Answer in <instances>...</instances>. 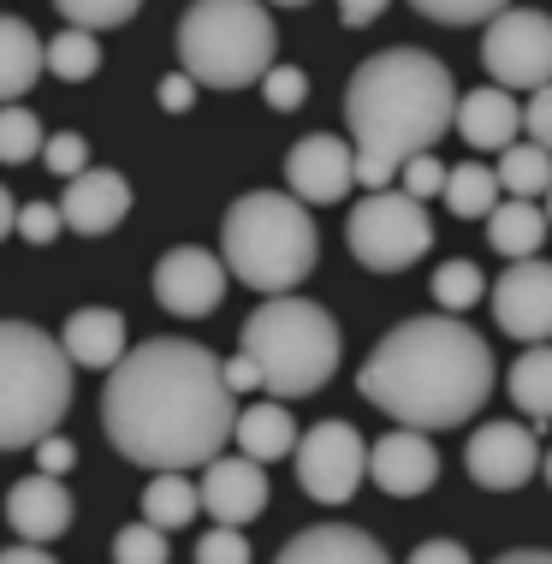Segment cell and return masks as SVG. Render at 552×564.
Instances as JSON below:
<instances>
[{
  "label": "cell",
  "instance_id": "cell-1",
  "mask_svg": "<svg viewBox=\"0 0 552 564\" xmlns=\"http://www.w3.org/2000/svg\"><path fill=\"white\" fill-rule=\"evenodd\" d=\"M232 392L220 357L191 339H149L113 362L101 387V429L119 457L143 469H203L232 440Z\"/></svg>",
  "mask_w": 552,
  "mask_h": 564
},
{
  "label": "cell",
  "instance_id": "cell-2",
  "mask_svg": "<svg viewBox=\"0 0 552 564\" xmlns=\"http://www.w3.org/2000/svg\"><path fill=\"white\" fill-rule=\"evenodd\" d=\"M357 392L398 429H457L494 399V350L457 315H416L368 350Z\"/></svg>",
  "mask_w": 552,
  "mask_h": 564
},
{
  "label": "cell",
  "instance_id": "cell-3",
  "mask_svg": "<svg viewBox=\"0 0 552 564\" xmlns=\"http://www.w3.org/2000/svg\"><path fill=\"white\" fill-rule=\"evenodd\" d=\"M457 113V84L434 54L422 48H387L362 59L345 89V119H350V178L362 191H387L398 166L410 155H427L452 131Z\"/></svg>",
  "mask_w": 552,
  "mask_h": 564
},
{
  "label": "cell",
  "instance_id": "cell-4",
  "mask_svg": "<svg viewBox=\"0 0 552 564\" xmlns=\"http://www.w3.org/2000/svg\"><path fill=\"white\" fill-rule=\"evenodd\" d=\"M315 220L291 191H243L220 220V262L238 285L280 297L310 280L315 268Z\"/></svg>",
  "mask_w": 552,
  "mask_h": 564
},
{
  "label": "cell",
  "instance_id": "cell-5",
  "mask_svg": "<svg viewBox=\"0 0 552 564\" xmlns=\"http://www.w3.org/2000/svg\"><path fill=\"white\" fill-rule=\"evenodd\" d=\"M238 350L256 362L262 387L280 404L285 399H310V392H321L333 380V369H339V322H333L321 303L280 292L243 322Z\"/></svg>",
  "mask_w": 552,
  "mask_h": 564
},
{
  "label": "cell",
  "instance_id": "cell-6",
  "mask_svg": "<svg viewBox=\"0 0 552 564\" xmlns=\"http://www.w3.org/2000/svg\"><path fill=\"white\" fill-rule=\"evenodd\" d=\"M72 404V362L54 333L0 322V452L36 446Z\"/></svg>",
  "mask_w": 552,
  "mask_h": 564
},
{
  "label": "cell",
  "instance_id": "cell-7",
  "mask_svg": "<svg viewBox=\"0 0 552 564\" xmlns=\"http://www.w3.org/2000/svg\"><path fill=\"white\" fill-rule=\"evenodd\" d=\"M273 19L262 0H191L178 19V59L184 78L208 89H243L273 66Z\"/></svg>",
  "mask_w": 552,
  "mask_h": 564
},
{
  "label": "cell",
  "instance_id": "cell-8",
  "mask_svg": "<svg viewBox=\"0 0 552 564\" xmlns=\"http://www.w3.org/2000/svg\"><path fill=\"white\" fill-rule=\"evenodd\" d=\"M345 243L362 268L404 273L410 262H422V250L434 243V220H427V208L404 191H368L362 203L350 208Z\"/></svg>",
  "mask_w": 552,
  "mask_h": 564
},
{
  "label": "cell",
  "instance_id": "cell-9",
  "mask_svg": "<svg viewBox=\"0 0 552 564\" xmlns=\"http://www.w3.org/2000/svg\"><path fill=\"white\" fill-rule=\"evenodd\" d=\"M481 59L494 72L499 89H541L552 84V19L534 7H505L487 19V42H481Z\"/></svg>",
  "mask_w": 552,
  "mask_h": 564
},
{
  "label": "cell",
  "instance_id": "cell-10",
  "mask_svg": "<svg viewBox=\"0 0 552 564\" xmlns=\"http://www.w3.org/2000/svg\"><path fill=\"white\" fill-rule=\"evenodd\" d=\"M291 457H297V487L315 506H345V499H357V487L368 476V446L350 422H315V429L291 446Z\"/></svg>",
  "mask_w": 552,
  "mask_h": 564
},
{
  "label": "cell",
  "instance_id": "cell-11",
  "mask_svg": "<svg viewBox=\"0 0 552 564\" xmlns=\"http://www.w3.org/2000/svg\"><path fill=\"white\" fill-rule=\"evenodd\" d=\"M494 322L523 345H552V262L523 256L494 280Z\"/></svg>",
  "mask_w": 552,
  "mask_h": 564
},
{
  "label": "cell",
  "instance_id": "cell-12",
  "mask_svg": "<svg viewBox=\"0 0 552 564\" xmlns=\"http://www.w3.org/2000/svg\"><path fill=\"white\" fill-rule=\"evenodd\" d=\"M226 262L208 250H196V243H184V250H166L155 262V297L161 310L184 315V322H196V315H214L226 297Z\"/></svg>",
  "mask_w": 552,
  "mask_h": 564
},
{
  "label": "cell",
  "instance_id": "cell-13",
  "mask_svg": "<svg viewBox=\"0 0 552 564\" xmlns=\"http://www.w3.org/2000/svg\"><path fill=\"white\" fill-rule=\"evenodd\" d=\"M464 469L475 476V487L487 494H517L534 469H541V446H534V429H517V422H487V429L469 434Z\"/></svg>",
  "mask_w": 552,
  "mask_h": 564
},
{
  "label": "cell",
  "instance_id": "cell-14",
  "mask_svg": "<svg viewBox=\"0 0 552 564\" xmlns=\"http://www.w3.org/2000/svg\"><path fill=\"white\" fill-rule=\"evenodd\" d=\"M368 476H375L380 494L416 499L440 476V452H434V440L416 434V429H392V434H380L375 446H368Z\"/></svg>",
  "mask_w": 552,
  "mask_h": 564
},
{
  "label": "cell",
  "instance_id": "cell-15",
  "mask_svg": "<svg viewBox=\"0 0 552 564\" xmlns=\"http://www.w3.org/2000/svg\"><path fill=\"white\" fill-rule=\"evenodd\" d=\"M54 208H59V226H72L84 238H101L131 215V185L113 166H84L78 178H66V196Z\"/></svg>",
  "mask_w": 552,
  "mask_h": 564
},
{
  "label": "cell",
  "instance_id": "cell-16",
  "mask_svg": "<svg viewBox=\"0 0 552 564\" xmlns=\"http://www.w3.org/2000/svg\"><path fill=\"white\" fill-rule=\"evenodd\" d=\"M208 476L196 487V506H208L214 523L226 529H243L250 517H262L268 506V476L262 464H250V457H208Z\"/></svg>",
  "mask_w": 552,
  "mask_h": 564
},
{
  "label": "cell",
  "instance_id": "cell-17",
  "mask_svg": "<svg viewBox=\"0 0 552 564\" xmlns=\"http://www.w3.org/2000/svg\"><path fill=\"white\" fill-rule=\"evenodd\" d=\"M285 185L297 203H315V208L345 203V191L357 185V178H350V143H339V137H327V131L303 137L285 155Z\"/></svg>",
  "mask_w": 552,
  "mask_h": 564
},
{
  "label": "cell",
  "instance_id": "cell-18",
  "mask_svg": "<svg viewBox=\"0 0 552 564\" xmlns=\"http://www.w3.org/2000/svg\"><path fill=\"white\" fill-rule=\"evenodd\" d=\"M7 523L12 535L30 541V546H48L72 529V494L59 487V476H24L19 487L7 494Z\"/></svg>",
  "mask_w": 552,
  "mask_h": 564
},
{
  "label": "cell",
  "instance_id": "cell-19",
  "mask_svg": "<svg viewBox=\"0 0 552 564\" xmlns=\"http://www.w3.org/2000/svg\"><path fill=\"white\" fill-rule=\"evenodd\" d=\"M452 126L464 131L469 149H494V155H499V149H511L517 131H523V108H517V101L505 96L499 84H487V89H469V96H457Z\"/></svg>",
  "mask_w": 552,
  "mask_h": 564
},
{
  "label": "cell",
  "instance_id": "cell-20",
  "mask_svg": "<svg viewBox=\"0 0 552 564\" xmlns=\"http://www.w3.org/2000/svg\"><path fill=\"white\" fill-rule=\"evenodd\" d=\"M273 564H392V558H387V546L375 535H362V529L315 523V529H303V535H291L285 553Z\"/></svg>",
  "mask_w": 552,
  "mask_h": 564
},
{
  "label": "cell",
  "instance_id": "cell-21",
  "mask_svg": "<svg viewBox=\"0 0 552 564\" xmlns=\"http://www.w3.org/2000/svg\"><path fill=\"white\" fill-rule=\"evenodd\" d=\"M59 350L78 369H113L126 357V315L119 310H78L59 327Z\"/></svg>",
  "mask_w": 552,
  "mask_h": 564
},
{
  "label": "cell",
  "instance_id": "cell-22",
  "mask_svg": "<svg viewBox=\"0 0 552 564\" xmlns=\"http://www.w3.org/2000/svg\"><path fill=\"white\" fill-rule=\"evenodd\" d=\"M232 440H238V452L250 457V464H273V457H291V446H297V422H291V410L280 399H268V404L238 410Z\"/></svg>",
  "mask_w": 552,
  "mask_h": 564
},
{
  "label": "cell",
  "instance_id": "cell-23",
  "mask_svg": "<svg viewBox=\"0 0 552 564\" xmlns=\"http://www.w3.org/2000/svg\"><path fill=\"white\" fill-rule=\"evenodd\" d=\"M487 243H494L499 256H511V262L541 256V243H546V208L505 196V203H494V215H487Z\"/></svg>",
  "mask_w": 552,
  "mask_h": 564
},
{
  "label": "cell",
  "instance_id": "cell-24",
  "mask_svg": "<svg viewBox=\"0 0 552 564\" xmlns=\"http://www.w3.org/2000/svg\"><path fill=\"white\" fill-rule=\"evenodd\" d=\"M42 78V36L24 19L0 12V101L30 96V84Z\"/></svg>",
  "mask_w": 552,
  "mask_h": 564
},
{
  "label": "cell",
  "instance_id": "cell-25",
  "mask_svg": "<svg viewBox=\"0 0 552 564\" xmlns=\"http://www.w3.org/2000/svg\"><path fill=\"white\" fill-rule=\"evenodd\" d=\"M505 387H511V399H517V410H523V416L552 422V345H529L523 357L511 362Z\"/></svg>",
  "mask_w": 552,
  "mask_h": 564
},
{
  "label": "cell",
  "instance_id": "cell-26",
  "mask_svg": "<svg viewBox=\"0 0 552 564\" xmlns=\"http://www.w3.org/2000/svg\"><path fill=\"white\" fill-rule=\"evenodd\" d=\"M440 196H446V208L457 220H487V215H494V203H499V178H494V166L464 161V166H446Z\"/></svg>",
  "mask_w": 552,
  "mask_h": 564
},
{
  "label": "cell",
  "instance_id": "cell-27",
  "mask_svg": "<svg viewBox=\"0 0 552 564\" xmlns=\"http://www.w3.org/2000/svg\"><path fill=\"white\" fill-rule=\"evenodd\" d=\"M494 178H499V191L517 196V203H534L541 191H552V155L541 143H511V149H499Z\"/></svg>",
  "mask_w": 552,
  "mask_h": 564
},
{
  "label": "cell",
  "instance_id": "cell-28",
  "mask_svg": "<svg viewBox=\"0 0 552 564\" xmlns=\"http://www.w3.org/2000/svg\"><path fill=\"white\" fill-rule=\"evenodd\" d=\"M196 511H203L196 506V481H184L178 469H161V476L143 487V523H155L161 535L166 529H184Z\"/></svg>",
  "mask_w": 552,
  "mask_h": 564
},
{
  "label": "cell",
  "instance_id": "cell-29",
  "mask_svg": "<svg viewBox=\"0 0 552 564\" xmlns=\"http://www.w3.org/2000/svg\"><path fill=\"white\" fill-rule=\"evenodd\" d=\"M42 72H54V78H66V84L96 78V72H101L96 36H89V30H72V24H66L54 42H42Z\"/></svg>",
  "mask_w": 552,
  "mask_h": 564
},
{
  "label": "cell",
  "instance_id": "cell-30",
  "mask_svg": "<svg viewBox=\"0 0 552 564\" xmlns=\"http://www.w3.org/2000/svg\"><path fill=\"white\" fill-rule=\"evenodd\" d=\"M36 155H42V119L30 108H19V101H7V108H0V161L24 166Z\"/></svg>",
  "mask_w": 552,
  "mask_h": 564
},
{
  "label": "cell",
  "instance_id": "cell-31",
  "mask_svg": "<svg viewBox=\"0 0 552 564\" xmlns=\"http://www.w3.org/2000/svg\"><path fill=\"white\" fill-rule=\"evenodd\" d=\"M137 7H143V0H54L59 19L72 30H89V36H96V30H113V24H131Z\"/></svg>",
  "mask_w": 552,
  "mask_h": 564
},
{
  "label": "cell",
  "instance_id": "cell-32",
  "mask_svg": "<svg viewBox=\"0 0 552 564\" xmlns=\"http://www.w3.org/2000/svg\"><path fill=\"white\" fill-rule=\"evenodd\" d=\"M487 292V280H481V268L475 262H440L434 268V297H440V310H469V303H481Z\"/></svg>",
  "mask_w": 552,
  "mask_h": 564
},
{
  "label": "cell",
  "instance_id": "cell-33",
  "mask_svg": "<svg viewBox=\"0 0 552 564\" xmlns=\"http://www.w3.org/2000/svg\"><path fill=\"white\" fill-rule=\"evenodd\" d=\"M113 564H166V535L155 523H126L113 535Z\"/></svg>",
  "mask_w": 552,
  "mask_h": 564
},
{
  "label": "cell",
  "instance_id": "cell-34",
  "mask_svg": "<svg viewBox=\"0 0 552 564\" xmlns=\"http://www.w3.org/2000/svg\"><path fill=\"white\" fill-rule=\"evenodd\" d=\"M410 7L434 24H487L494 12L511 7V0H410Z\"/></svg>",
  "mask_w": 552,
  "mask_h": 564
},
{
  "label": "cell",
  "instance_id": "cell-35",
  "mask_svg": "<svg viewBox=\"0 0 552 564\" xmlns=\"http://www.w3.org/2000/svg\"><path fill=\"white\" fill-rule=\"evenodd\" d=\"M262 96H268V108H280V113H291V108H303V96H310V78H303L297 66H273L262 72Z\"/></svg>",
  "mask_w": 552,
  "mask_h": 564
},
{
  "label": "cell",
  "instance_id": "cell-36",
  "mask_svg": "<svg viewBox=\"0 0 552 564\" xmlns=\"http://www.w3.org/2000/svg\"><path fill=\"white\" fill-rule=\"evenodd\" d=\"M42 161H48V173L59 178H78L89 166V143L78 131H59V137H42Z\"/></svg>",
  "mask_w": 552,
  "mask_h": 564
},
{
  "label": "cell",
  "instance_id": "cell-37",
  "mask_svg": "<svg viewBox=\"0 0 552 564\" xmlns=\"http://www.w3.org/2000/svg\"><path fill=\"white\" fill-rule=\"evenodd\" d=\"M196 564H250V541H243V529H208L203 541H196Z\"/></svg>",
  "mask_w": 552,
  "mask_h": 564
},
{
  "label": "cell",
  "instance_id": "cell-38",
  "mask_svg": "<svg viewBox=\"0 0 552 564\" xmlns=\"http://www.w3.org/2000/svg\"><path fill=\"white\" fill-rule=\"evenodd\" d=\"M398 178H404V196L427 203V196H440V185H446V166H440L434 155H410L404 166H398Z\"/></svg>",
  "mask_w": 552,
  "mask_h": 564
},
{
  "label": "cell",
  "instance_id": "cell-39",
  "mask_svg": "<svg viewBox=\"0 0 552 564\" xmlns=\"http://www.w3.org/2000/svg\"><path fill=\"white\" fill-rule=\"evenodd\" d=\"M12 232L30 238V243H54L59 238V208L54 203H24L19 220H12Z\"/></svg>",
  "mask_w": 552,
  "mask_h": 564
},
{
  "label": "cell",
  "instance_id": "cell-40",
  "mask_svg": "<svg viewBox=\"0 0 552 564\" xmlns=\"http://www.w3.org/2000/svg\"><path fill=\"white\" fill-rule=\"evenodd\" d=\"M30 452H36V469H42V476H66V469L78 464V446H72L66 434H42Z\"/></svg>",
  "mask_w": 552,
  "mask_h": 564
},
{
  "label": "cell",
  "instance_id": "cell-41",
  "mask_svg": "<svg viewBox=\"0 0 552 564\" xmlns=\"http://www.w3.org/2000/svg\"><path fill=\"white\" fill-rule=\"evenodd\" d=\"M523 131H529V143H541L552 155V84L534 89V101L523 108Z\"/></svg>",
  "mask_w": 552,
  "mask_h": 564
},
{
  "label": "cell",
  "instance_id": "cell-42",
  "mask_svg": "<svg viewBox=\"0 0 552 564\" xmlns=\"http://www.w3.org/2000/svg\"><path fill=\"white\" fill-rule=\"evenodd\" d=\"M220 380H226V392H232V399H238V392H256V387H262V375H256V362L243 357V350L220 362Z\"/></svg>",
  "mask_w": 552,
  "mask_h": 564
},
{
  "label": "cell",
  "instance_id": "cell-43",
  "mask_svg": "<svg viewBox=\"0 0 552 564\" xmlns=\"http://www.w3.org/2000/svg\"><path fill=\"white\" fill-rule=\"evenodd\" d=\"M155 96H161V108H166V113H191V101H196V84L184 78V72H173V78H161V89H155Z\"/></svg>",
  "mask_w": 552,
  "mask_h": 564
},
{
  "label": "cell",
  "instance_id": "cell-44",
  "mask_svg": "<svg viewBox=\"0 0 552 564\" xmlns=\"http://www.w3.org/2000/svg\"><path fill=\"white\" fill-rule=\"evenodd\" d=\"M410 564H469V553L457 541H422L416 553H410Z\"/></svg>",
  "mask_w": 552,
  "mask_h": 564
},
{
  "label": "cell",
  "instance_id": "cell-45",
  "mask_svg": "<svg viewBox=\"0 0 552 564\" xmlns=\"http://www.w3.org/2000/svg\"><path fill=\"white\" fill-rule=\"evenodd\" d=\"M387 7L392 0H339V19H345V30H362V24H375Z\"/></svg>",
  "mask_w": 552,
  "mask_h": 564
},
{
  "label": "cell",
  "instance_id": "cell-46",
  "mask_svg": "<svg viewBox=\"0 0 552 564\" xmlns=\"http://www.w3.org/2000/svg\"><path fill=\"white\" fill-rule=\"evenodd\" d=\"M0 564H54V558L42 553V546H30V541H19V546H7V553H0Z\"/></svg>",
  "mask_w": 552,
  "mask_h": 564
},
{
  "label": "cell",
  "instance_id": "cell-47",
  "mask_svg": "<svg viewBox=\"0 0 552 564\" xmlns=\"http://www.w3.org/2000/svg\"><path fill=\"white\" fill-rule=\"evenodd\" d=\"M494 564H552V553H541V546H523V553H505Z\"/></svg>",
  "mask_w": 552,
  "mask_h": 564
},
{
  "label": "cell",
  "instance_id": "cell-48",
  "mask_svg": "<svg viewBox=\"0 0 552 564\" xmlns=\"http://www.w3.org/2000/svg\"><path fill=\"white\" fill-rule=\"evenodd\" d=\"M12 220H19V203H12V196H7V191H0V238H7V232H12Z\"/></svg>",
  "mask_w": 552,
  "mask_h": 564
},
{
  "label": "cell",
  "instance_id": "cell-49",
  "mask_svg": "<svg viewBox=\"0 0 552 564\" xmlns=\"http://www.w3.org/2000/svg\"><path fill=\"white\" fill-rule=\"evenodd\" d=\"M273 7H310V0H273Z\"/></svg>",
  "mask_w": 552,
  "mask_h": 564
},
{
  "label": "cell",
  "instance_id": "cell-50",
  "mask_svg": "<svg viewBox=\"0 0 552 564\" xmlns=\"http://www.w3.org/2000/svg\"><path fill=\"white\" fill-rule=\"evenodd\" d=\"M541 464H546V481H552V452H546V457H541Z\"/></svg>",
  "mask_w": 552,
  "mask_h": 564
},
{
  "label": "cell",
  "instance_id": "cell-51",
  "mask_svg": "<svg viewBox=\"0 0 552 564\" xmlns=\"http://www.w3.org/2000/svg\"><path fill=\"white\" fill-rule=\"evenodd\" d=\"M546 226H552V191H546Z\"/></svg>",
  "mask_w": 552,
  "mask_h": 564
}]
</instances>
